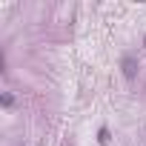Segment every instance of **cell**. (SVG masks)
Listing matches in <instances>:
<instances>
[{"label":"cell","instance_id":"2","mask_svg":"<svg viewBox=\"0 0 146 146\" xmlns=\"http://www.w3.org/2000/svg\"><path fill=\"white\" fill-rule=\"evenodd\" d=\"M98 143H100V146H106V143H109V129H106V126L98 132Z\"/></svg>","mask_w":146,"mask_h":146},{"label":"cell","instance_id":"1","mask_svg":"<svg viewBox=\"0 0 146 146\" xmlns=\"http://www.w3.org/2000/svg\"><path fill=\"white\" fill-rule=\"evenodd\" d=\"M120 66H123V78H126V80H135V78H137V63H135V57L126 54Z\"/></svg>","mask_w":146,"mask_h":146},{"label":"cell","instance_id":"3","mask_svg":"<svg viewBox=\"0 0 146 146\" xmlns=\"http://www.w3.org/2000/svg\"><path fill=\"white\" fill-rule=\"evenodd\" d=\"M143 46H146V37H143Z\"/></svg>","mask_w":146,"mask_h":146}]
</instances>
